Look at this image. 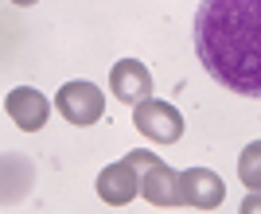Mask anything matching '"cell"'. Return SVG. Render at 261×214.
Returning a JSON list of instances; mask_svg holds the SVG:
<instances>
[{
    "label": "cell",
    "instance_id": "obj_1",
    "mask_svg": "<svg viewBox=\"0 0 261 214\" xmlns=\"http://www.w3.org/2000/svg\"><path fill=\"white\" fill-rule=\"evenodd\" d=\"M199 63L242 97H261V0H199Z\"/></svg>",
    "mask_w": 261,
    "mask_h": 214
},
{
    "label": "cell",
    "instance_id": "obj_2",
    "mask_svg": "<svg viewBox=\"0 0 261 214\" xmlns=\"http://www.w3.org/2000/svg\"><path fill=\"white\" fill-rule=\"evenodd\" d=\"M129 160H133V168H137V175H141V195L152 206L172 210V206L184 203V199H179V171H172L156 152L137 148V152H129Z\"/></svg>",
    "mask_w": 261,
    "mask_h": 214
},
{
    "label": "cell",
    "instance_id": "obj_3",
    "mask_svg": "<svg viewBox=\"0 0 261 214\" xmlns=\"http://www.w3.org/2000/svg\"><path fill=\"white\" fill-rule=\"evenodd\" d=\"M133 125H137L141 137L152 140V144H175V140L184 137V113H179L172 101H156V97L137 101Z\"/></svg>",
    "mask_w": 261,
    "mask_h": 214
},
{
    "label": "cell",
    "instance_id": "obj_4",
    "mask_svg": "<svg viewBox=\"0 0 261 214\" xmlns=\"http://www.w3.org/2000/svg\"><path fill=\"white\" fill-rule=\"evenodd\" d=\"M55 109H59L70 125H94V121H101V113H106V94H101L94 82L74 78V82H66L63 90L55 94Z\"/></svg>",
    "mask_w": 261,
    "mask_h": 214
},
{
    "label": "cell",
    "instance_id": "obj_5",
    "mask_svg": "<svg viewBox=\"0 0 261 214\" xmlns=\"http://www.w3.org/2000/svg\"><path fill=\"white\" fill-rule=\"evenodd\" d=\"M152 86H156L152 70L144 63H137V59H121L109 70V94L117 97V101H125V105H137L144 97H152Z\"/></svg>",
    "mask_w": 261,
    "mask_h": 214
},
{
    "label": "cell",
    "instance_id": "obj_6",
    "mask_svg": "<svg viewBox=\"0 0 261 214\" xmlns=\"http://www.w3.org/2000/svg\"><path fill=\"white\" fill-rule=\"evenodd\" d=\"M179 199L184 206H195V210H215L226 199V187L211 168H187L179 171Z\"/></svg>",
    "mask_w": 261,
    "mask_h": 214
},
{
    "label": "cell",
    "instance_id": "obj_7",
    "mask_svg": "<svg viewBox=\"0 0 261 214\" xmlns=\"http://www.w3.org/2000/svg\"><path fill=\"white\" fill-rule=\"evenodd\" d=\"M4 109H8V117L16 121V128L23 132H39L51 117V101H47L35 86H16L8 97H4Z\"/></svg>",
    "mask_w": 261,
    "mask_h": 214
},
{
    "label": "cell",
    "instance_id": "obj_8",
    "mask_svg": "<svg viewBox=\"0 0 261 214\" xmlns=\"http://www.w3.org/2000/svg\"><path fill=\"white\" fill-rule=\"evenodd\" d=\"M98 195L106 199L109 206H125V203H133V199L141 195V175H137V168H133L129 156L117 160V164H109V168H101Z\"/></svg>",
    "mask_w": 261,
    "mask_h": 214
},
{
    "label": "cell",
    "instance_id": "obj_9",
    "mask_svg": "<svg viewBox=\"0 0 261 214\" xmlns=\"http://www.w3.org/2000/svg\"><path fill=\"white\" fill-rule=\"evenodd\" d=\"M238 179L250 187V191H261V140L246 144L238 156Z\"/></svg>",
    "mask_w": 261,
    "mask_h": 214
},
{
    "label": "cell",
    "instance_id": "obj_10",
    "mask_svg": "<svg viewBox=\"0 0 261 214\" xmlns=\"http://www.w3.org/2000/svg\"><path fill=\"white\" fill-rule=\"evenodd\" d=\"M238 210L242 214H257L261 210V191H250V195H246V203H242Z\"/></svg>",
    "mask_w": 261,
    "mask_h": 214
},
{
    "label": "cell",
    "instance_id": "obj_11",
    "mask_svg": "<svg viewBox=\"0 0 261 214\" xmlns=\"http://www.w3.org/2000/svg\"><path fill=\"white\" fill-rule=\"evenodd\" d=\"M12 4H23V8H28V4H39V0H12Z\"/></svg>",
    "mask_w": 261,
    "mask_h": 214
}]
</instances>
